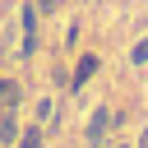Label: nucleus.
<instances>
[{"label":"nucleus","mask_w":148,"mask_h":148,"mask_svg":"<svg viewBox=\"0 0 148 148\" xmlns=\"http://www.w3.org/2000/svg\"><path fill=\"white\" fill-rule=\"evenodd\" d=\"M14 106H18V83H14V79H5V83H0V116H5V111H14Z\"/></svg>","instance_id":"nucleus-2"},{"label":"nucleus","mask_w":148,"mask_h":148,"mask_svg":"<svg viewBox=\"0 0 148 148\" xmlns=\"http://www.w3.org/2000/svg\"><path fill=\"white\" fill-rule=\"evenodd\" d=\"M18 139V130H14V111H5L0 116V143H14Z\"/></svg>","instance_id":"nucleus-3"},{"label":"nucleus","mask_w":148,"mask_h":148,"mask_svg":"<svg viewBox=\"0 0 148 148\" xmlns=\"http://www.w3.org/2000/svg\"><path fill=\"white\" fill-rule=\"evenodd\" d=\"M92 148H106V143H92Z\"/></svg>","instance_id":"nucleus-9"},{"label":"nucleus","mask_w":148,"mask_h":148,"mask_svg":"<svg viewBox=\"0 0 148 148\" xmlns=\"http://www.w3.org/2000/svg\"><path fill=\"white\" fill-rule=\"evenodd\" d=\"M60 5H65V0H37V9H42V14H51V9H60Z\"/></svg>","instance_id":"nucleus-7"},{"label":"nucleus","mask_w":148,"mask_h":148,"mask_svg":"<svg viewBox=\"0 0 148 148\" xmlns=\"http://www.w3.org/2000/svg\"><path fill=\"white\" fill-rule=\"evenodd\" d=\"M111 148H125V143H111Z\"/></svg>","instance_id":"nucleus-10"},{"label":"nucleus","mask_w":148,"mask_h":148,"mask_svg":"<svg viewBox=\"0 0 148 148\" xmlns=\"http://www.w3.org/2000/svg\"><path fill=\"white\" fill-rule=\"evenodd\" d=\"M18 148H42V134H37V130H28V134H23V143H18Z\"/></svg>","instance_id":"nucleus-5"},{"label":"nucleus","mask_w":148,"mask_h":148,"mask_svg":"<svg viewBox=\"0 0 148 148\" xmlns=\"http://www.w3.org/2000/svg\"><path fill=\"white\" fill-rule=\"evenodd\" d=\"M92 69H97V56H83V60H79V69H74V88H79V83H83Z\"/></svg>","instance_id":"nucleus-4"},{"label":"nucleus","mask_w":148,"mask_h":148,"mask_svg":"<svg viewBox=\"0 0 148 148\" xmlns=\"http://www.w3.org/2000/svg\"><path fill=\"white\" fill-rule=\"evenodd\" d=\"M111 120H116V116H111V106H97V111L88 116V139H92V143H102V139H106V130H111Z\"/></svg>","instance_id":"nucleus-1"},{"label":"nucleus","mask_w":148,"mask_h":148,"mask_svg":"<svg viewBox=\"0 0 148 148\" xmlns=\"http://www.w3.org/2000/svg\"><path fill=\"white\" fill-rule=\"evenodd\" d=\"M139 148H148V134H143V139H139Z\"/></svg>","instance_id":"nucleus-8"},{"label":"nucleus","mask_w":148,"mask_h":148,"mask_svg":"<svg viewBox=\"0 0 148 148\" xmlns=\"http://www.w3.org/2000/svg\"><path fill=\"white\" fill-rule=\"evenodd\" d=\"M134 65H148V42H139V46H134Z\"/></svg>","instance_id":"nucleus-6"}]
</instances>
